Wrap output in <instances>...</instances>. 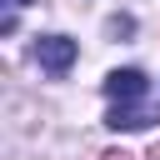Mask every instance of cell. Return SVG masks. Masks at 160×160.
<instances>
[{"instance_id":"1","label":"cell","mask_w":160,"mask_h":160,"mask_svg":"<svg viewBox=\"0 0 160 160\" xmlns=\"http://www.w3.org/2000/svg\"><path fill=\"white\" fill-rule=\"evenodd\" d=\"M75 55H80V45H75L70 35H40V40H35V60H40V70H50V75H65V70L75 65Z\"/></svg>"},{"instance_id":"2","label":"cell","mask_w":160,"mask_h":160,"mask_svg":"<svg viewBox=\"0 0 160 160\" xmlns=\"http://www.w3.org/2000/svg\"><path fill=\"white\" fill-rule=\"evenodd\" d=\"M105 95H110L115 105H135V100L150 95V80H145V70L125 65V70H110V75H105Z\"/></svg>"},{"instance_id":"3","label":"cell","mask_w":160,"mask_h":160,"mask_svg":"<svg viewBox=\"0 0 160 160\" xmlns=\"http://www.w3.org/2000/svg\"><path fill=\"white\" fill-rule=\"evenodd\" d=\"M105 125H110V130H145V125H155V115H150L145 105H115V110L105 115Z\"/></svg>"},{"instance_id":"4","label":"cell","mask_w":160,"mask_h":160,"mask_svg":"<svg viewBox=\"0 0 160 160\" xmlns=\"http://www.w3.org/2000/svg\"><path fill=\"white\" fill-rule=\"evenodd\" d=\"M0 5H5V10H0V30L10 35V30H15V20H20V10H25L30 0H0Z\"/></svg>"},{"instance_id":"5","label":"cell","mask_w":160,"mask_h":160,"mask_svg":"<svg viewBox=\"0 0 160 160\" xmlns=\"http://www.w3.org/2000/svg\"><path fill=\"white\" fill-rule=\"evenodd\" d=\"M130 30H135L130 15H115V20H110V35H130Z\"/></svg>"}]
</instances>
